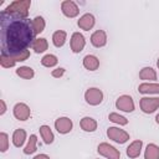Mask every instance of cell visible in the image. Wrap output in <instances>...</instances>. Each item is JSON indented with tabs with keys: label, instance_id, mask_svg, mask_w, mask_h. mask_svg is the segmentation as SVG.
<instances>
[{
	"label": "cell",
	"instance_id": "cell-8",
	"mask_svg": "<svg viewBox=\"0 0 159 159\" xmlns=\"http://www.w3.org/2000/svg\"><path fill=\"white\" fill-rule=\"evenodd\" d=\"M61 10L65 16L67 17H76L80 14V9L72 0H65L61 2Z\"/></svg>",
	"mask_w": 159,
	"mask_h": 159
},
{
	"label": "cell",
	"instance_id": "cell-36",
	"mask_svg": "<svg viewBox=\"0 0 159 159\" xmlns=\"http://www.w3.org/2000/svg\"><path fill=\"white\" fill-rule=\"evenodd\" d=\"M157 66H158V68H159V58H158V61H157Z\"/></svg>",
	"mask_w": 159,
	"mask_h": 159
},
{
	"label": "cell",
	"instance_id": "cell-16",
	"mask_svg": "<svg viewBox=\"0 0 159 159\" xmlns=\"http://www.w3.org/2000/svg\"><path fill=\"white\" fill-rule=\"evenodd\" d=\"M83 66L89 71H96L99 67V60L93 55H87L83 57Z\"/></svg>",
	"mask_w": 159,
	"mask_h": 159
},
{
	"label": "cell",
	"instance_id": "cell-1",
	"mask_svg": "<svg viewBox=\"0 0 159 159\" xmlns=\"http://www.w3.org/2000/svg\"><path fill=\"white\" fill-rule=\"evenodd\" d=\"M34 26L32 20L20 17L2 10L0 12V43L1 53L17 55L34 42Z\"/></svg>",
	"mask_w": 159,
	"mask_h": 159
},
{
	"label": "cell",
	"instance_id": "cell-23",
	"mask_svg": "<svg viewBox=\"0 0 159 159\" xmlns=\"http://www.w3.org/2000/svg\"><path fill=\"white\" fill-rule=\"evenodd\" d=\"M139 78L140 80H149V81H154L157 80V72L155 70H153L152 67H144L140 70L139 72Z\"/></svg>",
	"mask_w": 159,
	"mask_h": 159
},
{
	"label": "cell",
	"instance_id": "cell-11",
	"mask_svg": "<svg viewBox=\"0 0 159 159\" xmlns=\"http://www.w3.org/2000/svg\"><path fill=\"white\" fill-rule=\"evenodd\" d=\"M31 114V111H30V107L25 103H16L14 106V116L16 119L19 120H26L29 119Z\"/></svg>",
	"mask_w": 159,
	"mask_h": 159
},
{
	"label": "cell",
	"instance_id": "cell-13",
	"mask_svg": "<svg viewBox=\"0 0 159 159\" xmlns=\"http://www.w3.org/2000/svg\"><path fill=\"white\" fill-rule=\"evenodd\" d=\"M94 22H96V20H94V16L92 14H84V15H82L80 17L77 25H78L80 29L88 31L94 26Z\"/></svg>",
	"mask_w": 159,
	"mask_h": 159
},
{
	"label": "cell",
	"instance_id": "cell-32",
	"mask_svg": "<svg viewBox=\"0 0 159 159\" xmlns=\"http://www.w3.org/2000/svg\"><path fill=\"white\" fill-rule=\"evenodd\" d=\"M63 73H65V68H62V67L56 68V70H52V72H51L52 77H55V78H60Z\"/></svg>",
	"mask_w": 159,
	"mask_h": 159
},
{
	"label": "cell",
	"instance_id": "cell-7",
	"mask_svg": "<svg viewBox=\"0 0 159 159\" xmlns=\"http://www.w3.org/2000/svg\"><path fill=\"white\" fill-rule=\"evenodd\" d=\"M116 107L123 112H133L134 111V102L133 98L128 94H123L117 98L116 101Z\"/></svg>",
	"mask_w": 159,
	"mask_h": 159
},
{
	"label": "cell",
	"instance_id": "cell-25",
	"mask_svg": "<svg viewBox=\"0 0 159 159\" xmlns=\"http://www.w3.org/2000/svg\"><path fill=\"white\" fill-rule=\"evenodd\" d=\"M45 25H46V22H45V20H43V17H42V16H36V17L32 20V26H34V32H35V35L41 34V32L45 30Z\"/></svg>",
	"mask_w": 159,
	"mask_h": 159
},
{
	"label": "cell",
	"instance_id": "cell-4",
	"mask_svg": "<svg viewBox=\"0 0 159 159\" xmlns=\"http://www.w3.org/2000/svg\"><path fill=\"white\" fill-rule=\"evenodd\" d=\"M84 99L91 106H98L103 101V92L99 88H88L84 93Z\"/></svg>",
	"mask_w": 159,
	"mask_h": 159
},
{
	"label": "cell",
	"instance_id": "cell-2",
	"mask_svg": "<svg viewBox=\"0 0 159 159\" xmlns=\"http://www.w3.org/2000/svg\"><path fill=\"white\" fill-rule=\"evenodd\" d=\"M30 6H31L30 0H16V1H12L5 9V11L9 12V14L20 16V17H27Z\"/></svg>",
	"mask_w": 159,
	"mask_h": 159
},
{
	"label": "cell",
	"instance_id": "cell-21",
	"mask_svg": "<svg viewBox=\"0 0 159 159\" xmlns=\"http://www.w3.org/2000/svg\"><path fill=\"white\" fill-rule=\"evenodd\" d=\"M144 159H159V147L153 143L148 144L144 153Z\"/></svg>",
	"mask_w": 159,
	"mask_h": 159
},
{
	"label": "cell",
	"instance_id": "cell-15",
	"mask_svg": "<svg viewBox=\"0 0 159 159\" xmlns=\"http://www.w3.org/2000/svg\"><path fill=\"white\" fill-rule=\"evenodd\" d=\"M138 91L139 93H143V94H157L159 93V83H142L139 84L138 87Z\"/></svg>",
	"mask_w": 159,
	"mask_h": 159
},
{
	"label": "cell",
	"instance_id": "cell-33",
	"mask_svg": "<svg viewBox=\"0 0 159 159\" xmlns=\"http://www.w3.org/2000/svg\"><path fill=\"white\" fill-rule=\"evenodd\" d=\"M0 104H1V111H0V114H4V113H5V111H6V104H5L4 99H1V101H0Z\"/></svg>",
	"mask_w": 159,
	"mask_h": 159
},
{
	"label": "cell",
	"instance_id": "cell-17",
	"mask_svg": "<svg viewBox=\"0 0 159 159\" xmlns=\"http://www.w3.org/2000/svg\"><path fill=\"white\" fill-rule=\"evenodd\" d=\"M80 125L84 132H94L97 129V122L91 117H83L80 122Z\"/></svg>",
	"mask_w": 159,
	"mask_h": 159
},
{
	"label": "cell",
	"instance_id": "cell-3",
	"mask_svg": "<svg viewBox=\"0 0 159 159\" xmlns=\"http://www.w3.org/2000/svg\"><path fill=\"white\" fill-rule=\"evenodd\" d=\"M107 135L109 139H112L113 142L119 143V144H123L129 139V134L125 130L119 129L117 127H109L107 129Z\"/></svg>",
	"mask_w": 159,
	"mask_h": 159
},
{
	"label": "cell",
	"instance_id": "cell-19",
	"mask_svg": "<svg viewBox=\"0 0 159 159\" xmlns=\"http://www.w3.org/2000/svg\"><path fill=\"white\" fill-rule=\"evenodd\" d=\"M66 37H67L66 31H63V30H57V31H55L53 35H52V42H53V45H55L56 47H62V46L65 45V42H66Z\"/></svg>",
	"mask_w": 159,
	"mask_h": 159
},
{
	"label": "cell",
	"instance_id": "cell-35",
	"mask_svg": "<svg viewBox=\"0 0 159 159\" xmlns=\"http://www.w3.org/2000/svg\"><path fill=\"white\" fill-rule=\"evenodd\" d=\"M155 122L159 124V114H157V117H155Z\"/></svg>",
	"mask_w": 159,
	"mask_h": 159
},
{
	"label": "cell",
	"instance_id": "cell-26",
	"mask_svg": "<svg viewBox=\"0 0 159 159\" xmlns=\"http://www.w3.org/2000/svg\"><path fill=\"white\" fill-rule=\"evenodd\" d=\"M57 62H58L57 57H56L55 55H51V53L45 55V56L41 58V65L45 66V67H53V66L57 65Z\"/></svg>",
	"mask_w": 159,
	"mask_h": 159
},
{
	"label": "cell",
	"instance_id": "cell-10",
	"mask_svg": "<svg viewBox=\"0 0 159 159\" xmlns=\"http://www.w3.org/2000/svg\"><path fill=\"white\" fill-rule=\"evenodd\" d=\"M72 127H73V123H72V120L68 117H60L55 122V128L61 134L70 133L71 129H72Z\"/></svg>",
	"mask_w": 159,
	"mask_h": 159
},
{
	"label": "cell",
	"instance_id": "cell-30",
	"mask_svg": "<svg viewBox=\"0 0 159 159\" xmlns=\"http://www.w3.org/2000/svg\"><path fill=\"white\" fill-rule=\"evenodd\" d=\"M9 148V137L5 132L0 133V152L5 153Z\"/></svg>",
	"mask_w": 159,
	"mask_h": 159
},
{
	"label": "cell",
	"instance_id": "cell-5",
	"mask_svg": "<svg viewBox=\"0 0 159 159\" xmlns=\"http://www.w3.org/2000/svg\"><path fill=\"white\" fill-rule=\"evenodd\" d=\"M98 153L101 155H103L107 159H120V153L118 149H116L113 145L108 144V143H101L97 148Z\"/></svg>",
	"mask_w": 159,
	"mask_h": 159
},
{
	"label": "cell",
	"instance_id": "cell-22",
	"mask_svg": "<svg viewBox=\"0 0 159 159\" xmlns=\"http://www.w3.org/2000/svg\"><path fill=\"white\" fill-rule=\"evenodd\" d=\"M40 134H41V137H42V139L46 144H51L55 139L53 133H52V130L48 125H41L40 127Z\"/></svg>",
	"mask_w": 159,
	"mask_h": 159
},
{
	"label": "cell",
	"instance_id": "cell-34",
	"mask_svg": "<svg viewBox=\"0 0 159 159\" xmlns=\"http://www.w3.org/2000/svg\"><path fill=\"white\" fill-rule=\"evenodd\" d=\"M34 159H50V157L46 154H39V155L34 157Z\"/></svg>",
	"mask_w": 159,
	"mask_h": 159
},
{
	"label": "cell",
	"instance_id": "cell-31",
	"mask_svg": "<svg viewBox=\"0 0 159 159\" xmlns=\"http://www.w3.org/2000/svg\"><path fill=\"white\" fill-rule=\"evenodd\" d=\"M11 57L15 60V62H21V61H25V60H27V58L30 57V51H29V50H25V51L17 53V55L11 56Z\"/></svg>",
	"mask_w": 159,
	"mask_h": 159
},
{
	"label": "cell",
	"instance_id": "cell-18",
	"mask_svg": "<svg viewBox=\"0 0 159 159\" xmlns=\"http://www.w3.org/2000/svg\"><path fill=\"white\" fill-rule=\"evenodd\" d=\"M25 139H26V132L25 129H16L12 134V144L16 147V148H20L22 147V144L25 143Z\"/></svg>",
	"mask_w": 159,
	"mask_h": 159
},
{
	"label": "cell",
	"instance_id": "cell-29",
	"mask_svg": "<svg viewBox=\"0 0 159 159\" xmlns=\"http://www.w3.org/2000/svg\"><path fill=\"white\" fill-rule=\"evenodd\" d=\"M108 119H109L111 122H113V123L119 124V125H125V124H128V119H127L125 117H123V116H119L118 113H111V114L108 116Z\"/></svg>",
	"mask_w": 159,
	"mask_h": 159
},
{
	"label": "cell",
	"instance_id": "cell-27",
	"mask_svg": "<svg viewBox=\"0 0 159 159\" xmlns=\"http://www.w3.org/2000/svg\"><path fill=\"white\" fill-rule=\"evenodd\" d=\"M36 143H37V137L35 134H31L30 135V139L27 142V145L24 149V153L25 154H32V153H35L36 152Z\"/></svg>",
	"mask_w": 159,
	"mask_h": 159
},
{
	"label": "cell",
	"instance_id": "cell-28",
	"mask_svg": "<svg viewBox=\"0 0 159 159\" xmlns=\"http://www.w3.org/2000/svg\"><path fill=\"white\" fill-rule=\"evenodd\" d=\"M15 63H16L15 60H14L10 55H5V53H1V55H0V65H1L4 68L14 67Z\"/></svg>",
	"mask_w": 159,
	"mask_h": 159
},
{
	"label": "cell",
	"instance_id": "cell-12",
	"mask_svg": "<svg viewBox=\"0 0 159 159\" xmlns=\"http://www.w3.org/2000/svg\"><path fill=\"white\" fill-rule=\"evenodd\" d=\"M91 43L94 47H103L107 43V34L103 30H97L91 36Z\"/></svg>",
	"mask_w": 159,
	"mask_h": 159
},
{
	"label": "cell",
	"instance_id": "cell-20",
	"mask_svg": "<svg viewBox=\"0 0 159 159\" xmlns=\"http://www.w3.org/2000/svg\"><path fill=\"white\" fill-rule=\"evenodd\" d=\"M32 50L36 52V53H41V52H45L48 47V43H47V40L43 39V37H40V39H35L32 45H31Z\"/></svg>",
	"mask_w": 159,
	"mask_h": 159
},
{
	"label": "cell",
	"instance_id": "cell-24",
	"mask_svg": "<svg viewBox=\"0 0 159 159\" xmlns=\"http://www.w3.org/2000/svg\"><path fill=\"white\" fill-rule=\"evenodd\" d=\"M16 75L22 77V78H25V80H30V78L34 77L35 72L30 66H21V67H19L16 70Z\"/></svg>",
	"mask_w": 159,
	"mask_h": 159
},
{
	"label": "cell",
	"instance_id": "cell-9",
	"mask_svg": "<svg viewBox=\"0 0 159 159\" xmlns=\"http://www.w3.org/2000/svg\"><path fill=\"white\" fill-rule=\"evenodd\" d=\"M70 45H71L72 52L78 53V52H81V51L84 48L86 40H84V37H83L82 34H80V32H73L72 36H71V42H70Z\"/></svg>",
	"mask_w": 159,
	"mask_h": 159
},
{
	"label": "cell",
	"instance_id": "cell-14",
	"mask_svg": "<svg viewBox=\"0 0 159 159\" xmlns=\"http://www.w3.org/2000/svg\"><path fill=\"white\" fill-rule=\"evenodd\" d=\"M142 147H143V142L142 140H134L129 144V147L127 148V155L130 158V159H134V158H138L140 155V150H142Z\"/></svg>",
	"mask_w": 159,
	"mask_h": 159
},
{
	"label": "cell",
	"instance_id": "cell-6",
	"mask_svg": "<svg viewBox=\"0 0 159 159\" xmlns=\"http://www.w3.org/2000/svg\"><path fill=\"white\" fill-rule=\"evenodd\" d=\"M140 109L144 113H153L159 108V98L158 97H143L139 102Z\"/></svg>",
	"mask_w": 159,
	"mask_h": 159
}]
</instances>
